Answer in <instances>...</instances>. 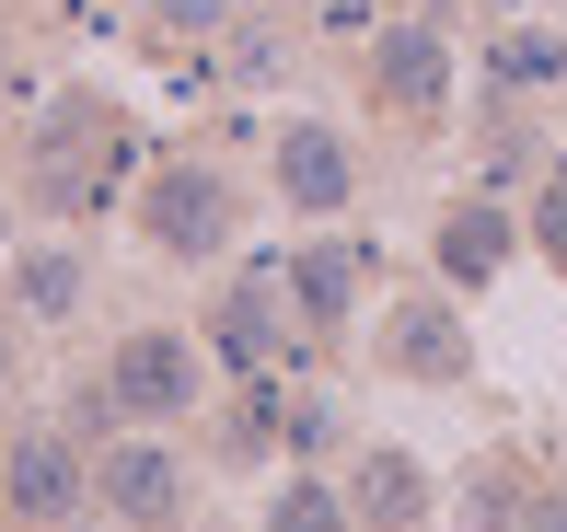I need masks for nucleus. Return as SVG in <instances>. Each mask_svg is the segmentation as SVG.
<instances>
[{
  "label": "nucleus",
  "mask_w": 567,
  "mask_h": 532,
  "mask_svg": "<svg viewBox=\"0 0 567 532\" xmlns=\"http://www.w3.org/2000/svg\"><path fill=\"white\" fill-rule=\"evenodd\" d=\"M70 290H82L70 255H35V267H23V301H47V313H70Z\"/></svg>",
  "instance_id": "nucleus-14"
},
{
  "label": "nucleus",
  "mask_w": 567,
  "mask_h": 532,
  "mask_svg": "<svg viewBox=\"0 0 567 532\" xmlns=\"http://www.w3.org/2000/svg\"><path fill=\"white\" fill-rule=\"evenodd\" d=\"M0 498H12L23 521H82V463H70V440H12Z\"/></svg>",
  "instance_id": "nucleus-4"
},
{
  "label": "nucleus",
  "mask_w": 567,
  "mask_h": 532,
  "mask_svg": "<svg viewBox=\"0 0 567 532\" xmlns=\"http://www.w3.org/2000/svg\"><path fill=\"white\" fill-rule=\"evenodd\" d=\"M556 70H567V35H509V46H498V82H509V93H545Z\"/></svg>",
  "instance_id": "nucleus-12"
},
{
  "label": "nucleus",
  "mask_w": 567,
  "mask_h": 532,
  "mask_svg": "<svg viewBox=\"0 0 567 532\" xmlns=\"http://www.w3.org/2000/svg\"><path fill=\"white\" fill-rule=\"evenodd\" d=\"M337 428H348V417H337V394H301L290 417H278V440H290L301 463H313V451H337Z\"/></svg>",
  "instance_id": "nucleus-13"
},
{
  "label": "nucleus",
  "mask_w": 567,
  "mask_h": 532,
  "mask_svg": "<svg viewBox=\"0 0 567 532\" xmlns=\"http://www.w3.org/2000/svg\"><path fill=\"white\" fill-rule=\"evenodd\" d=\"M533 243H545V255L567 267V174H556V186H545V197H533Z\"/></svg>",
  "instance_id": "nucleus-16"
},
{
  "label": "nucleus",
  "mask_w": 567,
  "mask_h": 532,
  "mask_svg": "<svg viewBox=\"0 0 567 532\" xmlns=\"http://www.w3.org/2000/svg\"><path fill=\"white\" fill-rule=\"evenodd\" d=\"M348 510H359V532H405V521H429V474L405 451H371L348 474Z\"/></svg>",
  "instance_id": "nucleus-6"
},
{
  "label": "nucleus",
  "mask_w": 567,
  "mask_h": 532,
  "mask_svg": "<svg viewBox=\"0 0 567 532\" xmlns=\"http://www.w3.org/2000/svg\"><path fill=\"white\" fill-rule=\"evenodd\" d=\"M151 12H163V23H174V35H220V23H231V12H244V0H151Z\"/></svg>",
  "instance_id": "nucleus-15"
},
{
  "label": "nucleus",
  "mask_w": 567,
  "mask_h": 532,
  "mask_svg": "<svg viewBox=\"0 0 567 532\" xmlns=\"http://www.w3.org/2000/svg\"><path fill=\"white\" fill-rule=\"evenodd\" d=\"M140 232L163 243V255H220V243H231V186L209 163H163L140 186Z\"/></svg>",
  "instance_id": "nucleus-1"
},
{
  "label": "nucleus",
  "mask_w": 567,
  "mask_h": 532,
  "mask_svg": "<svg viewBox=\"0 0 567 532\" xmlns=\"http://www.w3.org/2000/svg\"><path fill=\"white\" fill-rule=\"evenodd\" d=\"M498 255H509V220H498V209H452V220H441V278H452V290L498 278Z\"/></svg>",
  "instance_id": "nucleus-9"
},
{
  "label": "nucleus",
  "mask_w": 567,
  "mask_h": 532,
  "mask_svg": "<svg viewBox=\"0 0 567 532\" xmlns=\"http://www.w3.org/2000/svg\"><path fill=\"white\" fill-rule=\"evenodd\" d=\"M93 498H105L116 521H174V510H186V463L151 451V440H116L105 474H93Z\"/></svg>",
  "instance_id": "nucleus-3"
},
{
  "label": "nucleus",
  "mask_w": 567,
  "mask_h": 532,
  "mask_svg": "<svg viewBox=\"0 0 567 532\" xmlns=\"http://www.w3.org/2000/svg\"><path fill=\"white\" fill-rule=\"evenodd\" d=\"M382 347H394V371H417V383H452V371H463V324H452V301H405V313L382 324Z\"/></svg>",
  "instance_id": "nucleus-8"
},
{
  "label": "nucleus",
  "mask_w": 567,
  "mask_h": 532,
  "mask_svg": "<svg viewBox=\"0 0 567 532\" xmlns=\"http://www.w3.org/2000/svg\"><path fill=\"white\" fill-rule=\"evenodd\" d=\"M116 405L127 417H186L197 405V347L186 336H127L116 347Z\"/></svg>",
  "instance_id": "nucleus-2"
},
{
  "label": "nucleus",
  "mask_w": 567,
  "mask_h": 532,
  "mask_svg": "<svg viewBox=\"0 0 567 532\" xmlns=\"http://www.w3.org/2000/svg\"><path fill=\"white\" fill-rule=\"evenodd\" d=\"M509 532H567V498H533V510L509 521Z\"/></svg>",
  "instance_id": "nucleus-17"
},
{
  "label": "nucleus",
  "mask_w": 567,
  "mask_h": 532,
  "mask_svg": "<svg viewBox=\"0 0 567 532\" xmlns=\"http://www.w3.org/2000/svg\"><path fill=\"white\" fill-rule=\"evenodd\" d=\"M371 82H382V105H441V93H452V59H441L429 23H394V35L371 46Z\"/></svg>",
  "instance_id": "nucleus-5"
},
{
  "label": "nucleus",
  "mask_w": 567,
  "mask_h": 532,
  "mask_svg": "<svg viewBox=\"0 0 567 532\" xmlns=\"http://www.w3.org/2000/svg\"><path fill=\"white\" fill-rule=\"evenodd\" d=\"M267 532H359V510H348V487H278V510H267Z\"/></svg>",
  "instance_id": "nucleus-11"
},
{
  "label": "nucleus",
  "mask_w": 567,
  "mask_h": 532,
  "mask_svg": "<svg viewBox=\"0 0 567 532\" xmlns=\"http://www.w3.org/2000/svg\"><path fill=\"white\" fill-rule=\"evenodd\" d=\"M290 290H301V313H313V324H348V313H359V243H313V255L290 267Z\"/></svg>",
  "instance_id": "nucleus-10"
},
{
  "label": "nucleus",
  "mask_w": 567,
  "mask_h": 532,
  "mask_svg": "<svg viewBox=\"0 0 567 532\" xmlns=\"http://www.w3.org/2000/svg\"><path fill=\"white\" fill-rule=\"evenodd\" d=\"M278 186H290L301 209H348V186H359V174H348V139L337 128H290V139H278Z\"/></svg>",
  "instance_id": "nucleus-7"
},
{
  "label": "nucleus",
  "mask_w": 567,
  "mask_h": 532,
  "mask_svg": "<svg viewBox=\"0 0 567 532\" xmlns=\"http://www.w3.org/2000/svg\"><path fill=\"white\" fill-rule=\"evenodd\" d=\"M0 383H12V336H0Z\"/></svg>",
  "instance_id": "nucleus-18"
}]
</instances>
